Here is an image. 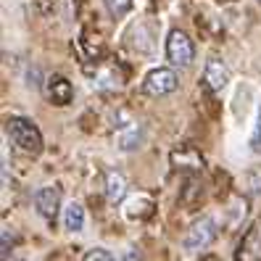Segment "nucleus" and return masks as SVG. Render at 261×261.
Wrapping results in <instances>:
<instances>
[{"label": "nucleus", "instance_id": "10", "mask_svg": "<svg viewBox=\"0 0 261 261\" xmlns=\"http://www.w3.org/2000/svg\"><path fill=\"white\" fill-rule=\"evenodd\" d=\"M64 227L69 229V232H82V227H85V206L80 201H71L64 208Z\"/></svg>", "mask_w": 261, "mask_h": 261}, {"label": "nucleus", "instance_id": "14", "mask_svg": "<svg viewBox=\"0 0 261 261\" xmlns=\"http://www.w3.org/2000/svg\"><path fill=\"white\" fill-rule=\"evenodd\" d=\"M85 261H116V256L111 251H106V248H93L85 256Z\"/></svg>", "mask_w": 261, "mask_h": 261}, {"label": "nucleus", "instance_id": "6", "mask_svg": "<svg viewBox=\"0 0 261 261\" xmlns=\"http://www.w3.org/2000/svg\"><path fill=\"white\" fill-rule=\"evenodd\" d=\"M45 93H48V100L53 106H69L71 98H74V87L66 76L61 74H53L48 76V87H45Z\"/></svg>", "mask_w": 261, "mask_h": 261}, {"label": "nucleus", "instance_id": "4", "mask_svg": "<svg viewBox=\"0 0 261 261\" xmlns=\"http://www.w3.org/2000/svg\"><path fill=\"white\" fill-rule=\"evenodd\" d=\"M177 74L169 69V66H156V69H150L145 74V80H143V90L148 95H169V93H174L177 90Z\"/></svg>", "mask_w": 261, "mask_h": 261}, {"label": "nucleus", "instance_id": "8", "mask_svg": "<svg viewBox=\"0 0 261 261\" xmlns=\"http://www.w3.org/2000/svg\"><path fill=\"white\" fill-rule=\"evenodd\" d=\"M203 80H206V85H208L211 90L222 93V90L227 87V82H229V69H227V64H224V61H219V58H211L208 64H206Z\"/></svg>", "mask_w": 261, "mask_h": 261}, {"label": "nucleus", "instance_id": "12", "mask_svg": "<svg viewBox=\"0 0 261 261\" xmlns=\"http://www.w3.org/2000/svg\"><path fill=\"white\" fill-rule=\"evenodd\" d=\"M103 3H106V8H109V13L114 19H121L132 11V0H103Z\"/></svg>", "mask_w": 261, "mask_h": 261}, {"label": "nucleus", "instance_id": "2", "mask_svg": "<svg viewBox=\"0 0 261 261\" xmlns=\"http://www.w3.org/2000/svg\"><path fill=\"white\" fill-rule=\"evenodd\" d=\"M166 58L169 64L177 66V69H188L195 58V48H193V40L182 32V29H172L166 37Z\"/></svg>", "mask_w": 261, "mask_h": 261}, {"label": "nucleus", "instance_id": "7", "mask_svg": "<svg viewBox=\"0 0 261 261\" xmlns=\"http://www.w3.org/2000/svg\"><path fill=\"white\" fill-rule=\"evenodd\" d=\"M143 140H145V135H143V127L137 124V121H127V124L116 132V145H119V150H124V153L137 150L143 145Z\"/></svg>", "mask_w": 261, "mask_h": 261}, {"label": "nucleus", "instance_id": "9", "mask_svg": "<svg viewBox=\"0 0 261 261\" xmlns=\"http://www.w3.org/2000/svg\"><path fill=\"white\" fill-rule=\"evenodd\" d=\"M127 193V179L121 172H109L106 174V198H109L111 203H119L121 198Z\"/></svg>", "mask_w": 261, "mask_h": 261}, {"label": "nucleus", "instance_id": "11", "mask_svg": "<svg viewBox=\"0 0 261 261\" xmlns=\"http://www.w3.org/2000/svg\"><path fill=\"white\" fill-rule=\"evenodd\" d=\"M256 235H258V229L253 227L251 232H248V238L243 240V245H240V251H238V261H256V256H258V240H256Z\"/></svg>", "mask_w": 261, "mask_h": 261}, {"label": "nucleus", "instance_id": "3", "mask_svg": "<svg viewBox=\"0 0 261 261\" xmlns=\"http://www.w3.org/2000/svg\"><path fill=\"white\" fill-rule=\"evenodd\" d=\"M214 240H217V222H214L211 217H203V219H195L190 224L182 245H185V251H203Z\"/></svg>", "mask_w": 261, "mask_h": 261}, {"label": "nucleus", "instance_id": "1", "mask_svg": "<svg viewBox=\"0 0 261 261\" xmlns=\"http://www.w3.org/2000/svg\"><path fill=\"white\" fill-rule=\"evenodd\" d=\"M6 132H8V137L21 150L32 153V156H40V153H42V132H40V127L35 124L32 119H27V116H11L6 121Z\"/></svg>", "mask_w": 261, "mask_h": 261}, {"label": "nucleus", "instance_id": "15", "mask_svg": "<svg viewBox=\"0 0 261 261\" xmlns=\"http://www.w3.org/2000/svg\"><path fill=\"white\" fill-rule=\"evenodd\" d=\"M11 248H13V238H11V232H8V229H3V251H0L3 261H8V256H11Z\"/></svg>", "mask_w": 261, "mask_h": 261}, {"label": "nucleus", "instance_id": "5", "mask_svg": "<svg viewBox=\"0 0 261 261\" xmlns=\"http://www.w3.org/2000/svg\"><path fill=\"white\" fill-rule=\"evenodd\" d=\"M35 208L40 211V217L56 219L61 211V190L58 185H45L35 193Z\"/></svg>", "mask_w": 261, "mask_h": 261}, {"label": "nucleus", "instance_id": "16", "mask_svg": "<svg viewBox=\"0 0 261 261\" xmlns=\"http://www.w3.org/2000/svg\"><path fill=\"white\" fill-rule=\"evenodd\" d=\"M256 3H261V0H256Z\"/></svg>", "mask_w": 261, "mask_h": 261}, {"label": "nucleus", "instance_id": "13", "mask_svg": "<svg viewBox=\"0 0 261 261\" xmlns=\"http://www.w3.org/2000/svg\"><path fill=\"white\" fill-rule=\"evenodd\" d=\"M251 150H261V103L256 109V124H253V132H251Z\"/></svg>", "mask_w": 261, "mask_h": 261}]
</instances>
